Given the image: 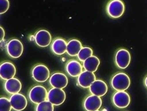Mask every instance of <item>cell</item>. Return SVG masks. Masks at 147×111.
Here are the masks:
<instances>
[{
  "label": "cell",
  "mask_w": 147,
  "mask_h": 111,
  "mask_svg": "<svg viewBox=\"0 0 147 111\" xmlns=\"http://www.w3.org/2000/svg\"><path fill=\"white\" fill-rule=\"evenodd\" d=\"M89 91L93 95L102 97L104 96L108 92V85L102 80H96L90 86Z\"/></svg>",
  "instance_id": "9a60e30c"
},
{
  "label": "cell",
  "mask_w": 147,
  "mask_h": 111,
  "mask_svg": "<svg viewBox=\"0 0 147 111\" xmlns=\"http://www.w3.org/2000/svg\"><path fill=\"white\" fill-rule=\"evenodd\" d=\"M49 83H50L51 86H52V88L62 89L67 87L68 83V78L63 73L56 72L51 76Z\"/></svg>",
  "instance_id": "7c38bea8"
},
{
  "label": "cell",
  "mask_w": 147,
  "mask_h": 111,
  "mask_svg": "<svg viewBox=\"0 0 147 111\" xmlns=\"http://www.w3.org/2000/svg\"><path fill=\"white\" fill-rule=\"evenodd\" d=\"M145 85H146V87L147 88V77L146 78V79H145Z\"/></svg>",
  "instance_id": "484cf974"
},
{
  "label": "cell",
  "mask_w": 147,
  "mask_h": 111,
  "mask_svg": "<svg viewBox=\"0 0 147 111\" xmlns=\"http://www.w3.org/2000/svg\"><path fill=\"white\" fill-rule=\"evenodd\" d=\"M48 96V92L45 87L37 85L34 86L29 92V99L35 104H38L43 101H45Z\"/></svg>",
  "instance_id": "3957f363"
},
{
  "label": "cell",
  "mask_w": 147,
  "mask_h": 111,
  "mask_svg": "<svg viewBox=\"0 0 147 111\" xmlns=\"http://www.w3.org/2000/svg\"><path fill=\"white\" fill-rule=\"evenodd\" d=\"M99 64H100L99 59L95 56H92L89 58H88L86 61L83 62V67L86 71L94 72L98 70Z\"/></svg>",
  "instance_id": "d6986e66"
},
{
  "label": "cell",
  "mask_w": 147,
  "mask_h": 111,
  "mask_svg": "<svg viewBox=\"0 0 147 111\" xmlns=\"http://www.w3.org/2000/svg\"><path fill=\"white\" fill-rule=\"evenodd\" d=\"M96 76L93 72L84 71L78 77V84L81 88L89 89L90 86L96 81Z\"/></svg>",
  "instance_id": "30bf717a"
},
{
  "label": "cell",
  "mask_w": 147,
  "mask_h": 111,
  "mask_svg": "<svg viewBox=\"0 0 147 111\" xmlns=\"http://www.w3.org/2000/svg\"><path fill=\"white\" fill-rule=\"evenodd\" d=\"M47 100L50 101L52 104L56 106H59L65 102L66 93L63 89L52 88L48 92Z\"/></svg>",
  "instance_id": "5b68a950"
},
{
  "label": "cell",
  "mask_w": 147,
  "mask_h": 111,
  "mask_svg": "<svg viewBox=\"0 0 147 111\" xmlns=\"http://www.w3.org/2000/svg\"><path fill=\"white\" fill-rule=\"evenodd\" d=\"M82 45L78 40H71L67 42V53L71 56H75L78 55L80 51L82 50Z\"/></svg>",
  "instance_id": "ffe728a7"
},
{
  "label": "cell",
  "mask_w": 147,
  "mask_h": 111,
  "mask_svg": "<svg viewBox=\"0 0 147 111\" xmlns=\"http://www.w3.org/2000/svg\"><path fill=\"white\" fill-rule=\"evenodd\" d=\"M106 11L111 18H119L125 13V4L121 0H110L107 4Z\"/></svg>",
  "instance_id": "7a4b0ae2"
},
{
  "label": "cell",
  "mask_w": 147,
  "mask_h": 111,
  "mask_svg": "<svg viewBox=\"0 0 147 111\" xmlns=\"http://www.w3.org/2000/svg\"><path fill=\"white\" fill-rule=\"evenodd\" d=\"M34 41L40 47H46L51 42V35L49 31L40 30L34 35Z\"/></svg>",
  "instance_id": "5bb4252c"
},
{
  "label": "cell",
  "mask_w": 147,
  "mask_h": 111,
  "mask_svg": "<svg viewBox=\"0 0 147 111\" xmlns=\"http://www.w3.org/2000/svg\"><path fill=\"white\" fill-rule=\"evenodd\" d=\"M35 111H54V104L50 101L45 100L37 104Z\"/></svg>",
  "instance_id": "7402d4cb"
},
{
  "label": "cell",
  "mask_w": 147,
  "mask_h": 111,
  "mask_svg": "<svg viewBox=\"0 0 147 111\" xmlns=\"http://www.w3.org/2000/svg\"><path fill=\"white\" fill-rule=\"evenodd\" d=\"M102 106V99L99 96L97 95H89L88 96L84 102L83 107L86 111H97Z\"/></svg>",
  "instance_id": "9c48e42d"
},
{
  "label": "cell",
  "mask_w": 147,
  "mask_h": 111,
  "mask_svg": "<svg viewBox=\"0 0 147 111\" xmlns=\"http://www.w3.org/2000/svg\"><path fill=\"white\" fill-rule=\"evenodd\" d=\"M113 105L119 109H125L129 105L130 97L125 91H117L113 95Z\"/></svg>",
  "instance_id": "8992f818"
},
{
  "label": "cell",
  "mask_w": 147,
  "mask_h": 111,
  "mask_svg": "<svg viewBox=\"0 0 147 111\" xmlns=\"http://www.w3.org/2000/svg\"><path fill=\"white\" fill-rule=\"evenodd\" d=\"M111 86L116 91H125L130 86V79L126 73L119 72L112 78Z\"/></svg>",
  "instance_id": "6da1fadb"
},
{
  "label": "cell",
  "mask_w": 147,
  "mask_h": 111,
  "mask_svg": "<svg viewBox=\"0 0 147 111\" xmlns=\"http://www.w3.org/2000/svg\"><path fill=\"white\" fill-rule=\"evenodd\" d=\"M0 111H11L12 105L10 100L7 98L1 97L0 99Z\"/></svg>",
  "instance_id": "603a6c76"
},
{
  "label": "cell",
  "mask_w": 147,
  "mask_h": 111,
  "mask_svg": "<svg viewBox=\"0 0 147 111\" xmlns=\"http://www.w3.org/2000/svg\"><path fill=\"white\" fill-rule=\"evenodd\" d=\"M131 56L126 49H119L115 54V64L120 69H125L130 63Z\"/></svg>",
  "instance_id": "52a82bcc"
},
{
  "label": "cell",
  "mask_w": 147,
  "mask_h": 111,
  "mask_svg": "<svg viewBox=\"0 0 147 111\" xmlns=\"http://www.w3.org/2000/svg\"><path fill=\"white\" fill-rule=\"evenodd\" d=\"M66 71L71 77L77 78L82 72V66L79 62L76 60H71L66 65Z\"/></svg>",
  "instance_id": "e0dca14e"
},
{
  "label": "cell",
  "mask_w": 147,
  "mask_h": 111,
  "mask_svg": "<svg viewBox=\"0 0 147 111\" xmlns=\"http://www.w3.org/2000/svg\"><path fill=\"white\" fill-rule=\"evenodd\" d=\"M21 88H22V84H21L20 81L17 78H13L11 79L6 80L4 83L5 91L11 95L15 94V93H19L20 91L21 90Z\"/></svg>",
  "instance_id": "2e32d148"
},
{
  "label": "cell",
  "mask_w": 147,
  "mask_h": 111,
  "mask_svg": "<svg viewBox=\"0 0 147 111\" xmlns=\"http://www.w3.org/2000/svg\"><path fill=\"white\" fill-rule=\"evenodd\" d=\"M67 42L62 38H57L53 41L51 44V51L52 52L57 56H61L67 52Z\"/></svg>",
  "instance_id": "ac0fdd59"
},
{
  "label": "cell",
  "mask_w": 147,
  "mask_h": 111,
  "mask_svg": "<svg viewBox=\"0 0 147 111\" xmlns=\"http://www.w3.org/2000/svg\"><path fill=\"white\" fill-rule=\"evenodd\" d=\"M0 32H1L0 40H1V42H3V38H4V35H5V33H4V30L3 29V27H0Z\"/></svg>",
  "instance_id": "d4e9b609"
},
{
  "label": "cell",
  "mask_w": 147,
  "mask_h": 111,
  "mask_svg": "<svg viewBox=\"0 0 147 111\" xmlns=\"http://www.w3.org/2000/svg\"><path fill=\"white\" fill-rule=\"evenodd\" d=\"M15 73H16V68L12 62H2L0 66V76L3 80L6 81L11 79L15 76Z\"/></svg>",
  "instance_id": "4fadbf2b"
},
{
  "label": "cell",
  "mask_w": 147,
  "mask_h": 111,
  "mask_svg": "<svg viewBox=\"0 0 147 111\" xmlns=\"http://www.w3.org/2000/svg\"><path fill=\"white\" fill-rule=\"evenodd\" d=\"M31 73L33 79L39 83H44L50 78V71L48 67L43 64H39L34 67Z\"/></svg>",
  "instance_id": "ba28073f"
},
{
  "label": "cell",
  "mask_w": 147,
  "mask_h": 111,
  "mask_svg": "<svg viewBox=\"0 0 147 111\" xmlns=\"http://www.w3.org/2000/svg\"><path fill=\"white\" fill-rule=\"evenodd\" d=\"M92 49H91L90 47H88V46H85V47H82V50L80 51V52L78 55V57L79 59V61L81 62H84L86 61L88 58H89L90 56H92Z\"/></svg>",
  "instance_id": "44dd1931"
},
{
  "label": "cell",
  "mask_w": 147,
  "mask_h": 111,
  "mask_svg": "<svg viewBox=\"0 0 147 111\" xmlns=\"http://www.w3.org/2000/svg\"><path fill=\"white\" fill-rule=\"evenodd\" d=\"M9 8V0H0V9H1L0 13H1V14L8 11Z\"/></svg>",
  "instance_id": "cb8c5ba5"
},
{
  "label": "cell",
  "mask_w": 147,
  "mask_h": 111,
  "mask_svg": "<svg viewBox=\"0 0 147 111\" xmlns=\"http://www.w3.org/2000/svg\"><path fill=\"white\" fill-rule=\"evenodd\" d=\"M12 109L15 111H22L27 107V99L21 93H15L9 98Z\"/></svg>",
  "instance_id": "8fae6325"
},
{
  "label": "cell",
  "mask_w": 147,
  "mask_h": 111,
  "mask_svg": "<svg viewBox=\"0 0 147 111\" xmlns=\"http://www.w3.org/2000/svg\"><path fill=\"white\" fill-rule=\"evenodd\" d=\"M97 111H99V110H97Z\"/></svg>",
  "instance_id": "4316f807"
},
{
  "label": "cell",
  "mask_w": 147,
  "mask_h": 111,
  "mask_svg": "<svg viewBox=\"0 0 147 111\" xmlns=\"http://www.w3.org/2000/svg\"><path fill=\"white\" fill-rule=\"evenodd\" d=\"M24 51V45L22 42L17 39H13L9 41L6 45V51L7 54L12 58H19L21 56Z\"/></svg>",
  "instance_id": "277c9868"
}]
</instances>
